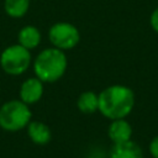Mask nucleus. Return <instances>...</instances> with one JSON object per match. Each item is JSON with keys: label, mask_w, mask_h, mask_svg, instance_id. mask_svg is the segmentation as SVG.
<instances>
[{"label": "nucleus", "mask_w": 158, "mask_h": 158, "mask_svg": "<svg viewBox=\"0 0 158 158\" xmlns=\"http://www.w3.org/2000/svg\"><path fill=\"white\" fill-rule=\"evenodd\" d=\"M135 107V93L122 84H114L99 94L100 114L109 120L126 118Z\"/></svg>", "instance_id": "nucleus-1"}, {"label": "nucleus", "mask_w": 158, "mask_h": 158, "mask_svg": "<svg viewBox=\"0 0 158 158\" xmlns=\"http://www.w3.org/2000/svg\"><path fill=\"white\" fill-rule=\"evenodd\" d=\"M67 65L68 60L64 51L51 47L41 51L37 54L33 62V70L41 81L54 83L63 77Z\"/></svg>", "instance_id": "nucleus-2"}, {"label": "nucleus", "mask_w": 158, "mask_h": 158, "mask_svg": "<svg viewBox=\"0 0 158 158\" xmlns=\"http://www.w3.org/2000/svg\"><path fill=\"white\" fill-rule=\"evenodd\" d=\"M32 117L27 104L19 100H9L0 106V127L9 132L25 128Z\"/></svg>", "instance_id": "nucleus-3"}, {"label": "nucleus", "mask_w": 158, "mask_h": 158, "mask_svg": "<svg viewBox=\"0 0 158 158\" xmlns=\"http://www.w3.org/2000/svg\"><path fill=\"white\" fill-rule=\"evenodd\" d=\"M31 64V53L21 44H11L6 47L0 56V65L2 70L10 75H20L25 73Z\"/></svg>", "instance_id": "nucleus-4"}, {"label": "nucleus", "mask_w": 158, "mask_h": 158, "mask_svg": "<svg viewBox=\"0 0 158 158\" xmlns=\"http://www.w3.org/2000/svg\"><path fill=\"white\" fill-rule=\"evenodd\" d=\"M48 37L53 47L67 51L74 48L80 41L79 30L69 22H57L48 32Z\"/></svg>", "instance_id": "nucleus-5"}, {"label": "nucleus", "mask_w": 158, "mask_h": 158, "mask_svg": "<svg viewBox=\"0 0 158 158\" xmlns=\"http://www.w3.org/2000/svg\"><path fill=\"white\" fill-rule=\"evenodd\" d=\"M43 95V81L37 77L26 79L20 86V100L27 105L36 104Z\"/></svg>", "instance_id": "nucleus-6"}, {"label": "nucleus", "mask_w": 158, "mask_h": 158, "mask_svg": "<svg viewBox=\"0 0 158 158\" xmlns=\"http://www.w3.org/2000/svg\"><path fill=\"white\" fill-rule=\"evenodd\" d=\"M132 133H133L132 126L126 118L111 120L107 128V136L114 144L132 139Z\"/></svg>", "instance_id": "nucleus-7"}, {"label": "nucleus", "mask_w": 158, "mask_h": 158, "mask_svg": "<svg viewBox=\"0 0 158 158\" xmlns=\"http://www.w3.org/2000/svg\"><path fill=\"white\" fill-rule=\"evenodd\" d=\"M109 158H144V157L139 144L130 139L127 142L112 144Z\"/></svg>", "instance_id": "nucleus-8"}, {"label": "nucleus", "mask_w": 158, "mask_h": 158, "mask_svg": "<svg viewBox=\"0 0 158 158\" xmlns=\"http://www.w3.org/2000/svg\"><path fill=\"white\" fill-rule=\"evenodd\" d=\"M27 128V135L30 139L38 146H44L47 144L51 138H52V132L51 128L41 121H30V123L26 126Z\"/></svg>", "instance_id": "nucleus-9"}, {"label": "nucleus", "mask_w": 158, "mask_h": 158, "mask_svg": "<svg viewBox=\"0 0 158 158\" xmlns=\"http://www.w3.org/2000/svg\"><path fill=\"white\" fill-rule=\"evenodd\" d=\"M17 40H19V44H21L26 49H28V51L33 49L41 43L40 30L35 26L27 25L20 30V32L17 35Z\"/></svg>", "instance_id": "nucleus-10"}, {"label": "nucleus", "mask_w": 158, "mask_h": 158, "mask_svg": "<svg viewBox=\"0 0 158 158\" xmlns=\"http://www.w3.org/2000/svg\"><path fill=\"white\" fill-rule=\"evenodd\" d=\"M77 106L83 114H94L99 110V95L94 91H84L79 95Z\"/></svg>", "instance_id": "nucleus-11"}, {"label": "nucleus", "mask_w": 158, "mask_h": 158, "mask_svg": "<svg viewBox=\"0 0 158 158\" xmlns=\"http://www.w3.org/2000/svg\"><path fill=\"white\" fill-rule=\"evenodd\" d=\"M30 7V0H5L4 9L10 17H22Z\"/></svg>", "instance_id": "nucleus-12"}, {"label": "nucleus", "mask_w": 158, "mask_h": 158, "mask_svg": "<svg viewBox=\"0 0 158 158\" xmlns=\"http://www.w3.org/2000/svg\"><path fill=\"white\" fill-rule=\"evenodd\" d=\"M148 152L153 158H158V136L153 137L148 144Z\"/></svg>", "instance_id": "nucleus-13"}, {"label": "nucleus", "mask_w": 158, "mask_h": 158, "mask_svg": "<svg viewBox=\"0 0 158 158\" xmlns=\"http://www.w3.org/2000/svg\"><path fill=\"white\" fill-rule=\"evenodd\" d=\"M149 25H151L152 30L156 33H158V6L149 15Z\"/></svg>", "instance_id": "nucleus-14"}, {"label": "nucleus", "mask_w": 158, "mask_h": 158, "mask_svg": "<svg viewBox=\"0 0 158 158\" xmlns=\"http://www.w3.org/2000/svg\"><path fill=\"white\" fill-rule=\"evenodd\" d=\"M88 158H100V157H98V156H90V157H88Z\"/></svg>", "instance_id": "nucleus-15"}]
</instances>
